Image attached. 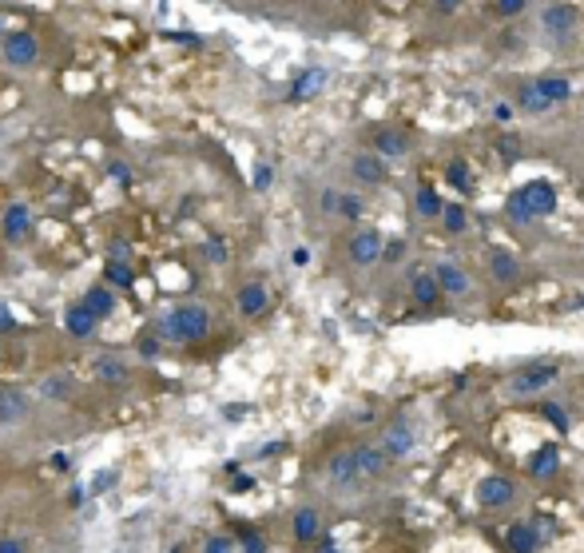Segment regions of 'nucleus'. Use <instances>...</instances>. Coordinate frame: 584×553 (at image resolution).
I'll return each instance as SVG.
<instances>
[{
	"mask_svg": "<svg viewBox=\"0 0 584 553\" xmlns=\"http://www.w3.org/2000/svg\"><path fill=\"white\" fill-rule=\"evenodd\" d=\"M207 331H211V315H207V307H199V303H183V307L167 310V315L159 319V334H167L175 343H199Z\"/></svg>",
	"mask_w": 584,
	"mask_h": 553,
	"instance_id": "nucleus-1",
	"label": "nucleus"
},
{
	"mask_svg": "<svg viewBox=\"0 0 584 553\" xmlns=\"http://www.w3.org/2000/svg\"><path fill=\"white\" fill-rule=\"evenodd\" d=\"M36 56H40V44L32 32H8L4 36V60L13 68H28V64H36Z\"/></svg>",
	"mask_w": 584,
	"mask_h": 553,
	"instance_id": "nucleus-2",
	"label": "nucleus"
},
{
	"mask_svg": "<svg viewBox=\"0 0 584 553\" xmlns=\"http://www.w3.org/2000/svg\"><path fill=\"white\" fill-rule=\"evenodd\" d=\"M557 378V367H552V362H536V367H524V370H517V374H513V394H536V390H545L548 382Z\"/></svg>",
	"mask_w": 584,
	"mask_h": 553,
	"instance_id": "nucleus-3",
	"label": "nucleus"
},
{
	"mask_svg": "<svg viewBox=\"0 0 584 553\" xmlns=\"http://www.w3.org/2000/svg\"><path fill=\"white\" fill-rule=\"evenodd\" d=\"M517 196H521V203L533 215H548V211L557 207V187L548 184V179H533V184L517 187Z\"/></svg>",
	"mask_w": 584,
	"mask_h": 553,
	"instance_id": "nucleus-4",
	"label": "nucleus"
},
{
	"mask_svg": "<svg viewBox=\"0 0 584 553\" xmlns=\"http://www.w3.org/2000/svg\"><path fill=\"white\" fill-rule=\"evenodd\" d=\"M541 25H545L548 36L557 40H569L572 32H576V13H572L569 4H548L545 16H541Z\"/></svg>",
	"mask_w": 584,
	"mask_h": 553,
	"instance_id": "nucleus-5",
	"label": "nucleus"
},
{
	"mask_svg": "<svg viewBox=\"0 0 584 553\" xmlns=\"http://www.w3.org/2000/svg\"><path fill=\"white\" fill-rule=\"evenodd\" d=\"M382 251H386V247H382V235L377 231H358L350 239V259L358 267H370L374 259H382Z\"/></svg>",
	"mask_w": 584,
	"mask_h": 553,
	"instance_id": "nucleus-6",
	"label": "nucleus"
},
{
	"mask_svg": "<svg viewBox=\"0 0 584 553\" xmlns=\"http://www.w3.org/2000/svg\"><path fill=\"white\" fill-rule=\"evenodd\" d=\"M513 498V482L509 478H485L477 486V502L481 505H505Z\"/></svg>",
	"mask_w": 584,
	"mask_h": 553,
	"instance_id": "nucleus-7",
	"label": "nucleus"
},
{
	"mask_svg": "<svg viewBox=\"0 0 584 553\" xmlns=\"http://www.w3.org/2000/svg\"><path fill=\"white\" fill-rule=\"evenodd\" d=\"M410 450H414V430H410L405 422H394V426L386 430V454L389 458H405Z\"/></svg>",
	"mask_w": 584,
	"mask_h": 553,
	"instance_id": "nucleus-8",
	"label": "nucleus"
},
{
	"mask_svg": "<svg viewBox=\"0 0 584 553\" xmlns=\"http://www.w3.org/2000/svg\"><path fill=\"white\" fill-rule=\"evenodd\" d=\"M354 466H358V478H377L382 466H386V454L374 450V446H358L354 450Z\"/></svg>",
	"mask_w": 584,
	"mask_h": 553,
	"instance_id": "nucleus-9",
	"label": "nucleus"
},
{
	"mask_svg": "<svg viewBox=\"0 0 584 553\" xmlns=\"http://www.w3.org/2000/svg\"><path fill=\"white\" fill-rule=\"evenodd\" d=\"M64 327H68V334H76V339H88V334L96 331V315H92L84 303H76V307L64 315Z\"/></svg>",
	"mask_w": 584,
	"mask_h": 553,
	"instance_id": "nucleus-10",
	"label": "nucleus"
},
{
	"mask_svg": "<svg viewBox=\"0 0 584 553\" xmlns=\"http://www.w3.org/2000/svg\"><path fill=\"white\" fill-rule=\"evenodd\" d=\"M438 283H441V291H450V295H465V291H469V275H465L461 267H453V263H441Z\"/></svg>",
	"mask_w": 584,
	"mask_h": 553,
	"instance_id": "nucleus-11",
	"label": "nucleus"
},
{
	"mask_svg": "<svg viewBox=\"0 0 584 553\" xmlns=\"http://www.w3.org/2000/svg\"><path fill=\"white\" fill-rule=\"evenodd\" d=\"M28 414V398L20 390H0V422H16Z\"/></svg>",
	"mask_w": 584,
	"mask_h": 553,
	"instance_id": "nucleus-12",
	"label": "nucleus"
},
{
	"mask_svg": "<svg viewBox=\"0 0 584 553\" xmlns=\"http://www.w3.org/2000/svg\"><path fill=\"white\" fill-rule=\"evenodd\" d=\"M28 227H32V215H28L25 203H13V207L4 211V235H8V239H20Z\"/></svg>",
	"mask_w": 584,
	"mask_h": 553,
	"instance_id": "nucleus-13",
	"label": "nucleus"
},
{
	"mask_svg": "<svg viewBox=\"0 0 584 553\" xmlns=\"http://www.w3.org/2000/svg\"><path fill=\"white\" fill-rule=\"evenodd\" d=\"M326 84V72L322 68H310V72H303L298 80H294V88H291V100H310L318 92V88Z\"/></svg>",
	"mask_w": 584,
	"mask_h": 553,
	"instance_id": "nucleus-14",
	"label": "nucleus"
},
{
	"mask_svg": "<svg viewBox=\"0 0 584 553\" xmlns=\"http://www.w3.org/2000/svg\"><path fill=\"white\" fill-rule=\"evenodd\" d=\"M239 310H243V315H263V310H267V291L258 283L243 287V291H239Z\"/></svg>",
	"mask_w": 584,
	"mask_h": 553,
	"instance_id": "nucleus-15",
	"label": "nucleus"
},
{
	"mask_svg": "<svg viewBox=\"0 0 584 553\" xmlns=\"http://www.w3.org/2000/svg\"><path fill=\"white\" fill-rule=\"evenodd\" d=\"M330 478L338 482V486H350V482H358V466H354V450H350V454H338V458H330Z\"/></svg>",
	"mask_w": 584,
	"mask_h": 553,
	"instance_id": "nucleus-16",
	"label": "nucleus"
},
{
	"mask_svg": "<svg viewBox=\"0 0 584 553\" xmlns=\"http://www.w3.org/2000/svg\"><path fill=\"white\" fill-rule=\"evenodd\" d=\"M84 307L96 315V319H108L111 315V307H116V299H111V291H104V287H92L84 295Z\"/></svg>",
	"mask_w": 584,
	"mask_h": 553,
	"instance_id": "nucleus-17",
	"label": "nucleus"
},
{
	"mask_svg": "<svg viewBox=\"0 0 584 553\" xmlns=\"http://www.w3.org/2000/svg\"><path fill=\"white\" fill-rule=\"evenodd\" d=\"M560 466V454H557V446H545V450H536L533 458H529V470H533L536 478H548L552 470Z\"/></svg>",
	"mask_w": 584,
	"mask_h": 553,
	"instance_id": "nucleus-18",
	"label": "nucleus"
},
{
	"mask_svg": "<svg viewBox=\"0 0 584 553\" xmlns=\"http://www.w3.org/2000/svg\"><path fill=\"white\" fill-rule=\"evenodd\" d=\"M405 148H410V139H405L402 132H377V151H382V156L398 160V156H405Z\"/></svg>",
	"mask_w": 584,
	"mask_h": 553,
	"instance_id": "nucleus-19",
	"label": "nucleus"
},
{
	"mask_svg": "<svg viewBox=\"0 0 584 553\" xmlns=\"http://www.w3.org/2000/svg\"><path fill=\"white\" fill-rule=\"evenodd\" d=\"M536 88H541V92L552 100V104H560V100L572 96V84H569V80H560V76H541V80H536Z\"/></svg>",
	"mask_w": 584,
	"mask_h": 553,
	"instance_id": "nucleus-20",
	"label": "nucleus"
},
{
	"mask_svg": "<svg viewBox=\"0 0 584 553\" xmlns=\"http://www.w3.org/2000/svg\"><path fill=\"white\" fill-rule=\"evenodd\" d=\"M489 263H493V275H497L501 283H513V279H517V259H513L509 251H501V247H497Z\"/></svg>",
	"mask_w": 584,
	"mask_h": 553,
	"instance_id": "nucleus-21",
	"label": "nucleus"
},
{
	"mask_svg": "<svg viewBox=\"0 0 584 553\" xmlns=\"http://www.w3.org/2000/svg\"><path fill=\"white\" fill-rule=\"evenodd\" d=\"M410 287H414V299L417 303H422V307H429V303H433V299H438V279H429V275H414V279H410Z\"/></svg>",
	"mask_w": 584,
	"mask_h": 553,
	"instance_id": "nucleus-22",
	"label": "nucleus"
},
{
	"mask_svg": "<svg viewBox=\"0 0 584 553\" xmlns=\"http://www.w3.org/2000/svg\"><path fill=\"white\" fill-rule=\"evenodd\" d=\"M517 104H521L524 111H545L548 104H552V100H548L536 84H529V88H521V92H517Z\"/></svg>",
	"mask_w": 584,
	"mask_h": 553,
	"instance_id": "nucleus-23",
	"label": "nucleus"
},
{
	"mask_svg": "<svg viewBox=\"0 0 584 553\" xmlns=\"http://www.w3.org/2000/svg\"><path fill=\"white\" fill-rule=\"evenodd\" d=\"M354 175H358V179H366V184H377V179H382V160L358 156V160H354Z\"/></svg>",
	"mask_w": 584,
	"mask_h": 553,
	"instance_id": "nucleus-24",
	"label": "nucleus"
},
{
	"mask_svg": "<svg viewBox=\"0 0 584 553\" xmlns=\"http://www.w3.org/2000/svg\"><path fill=\"white\" fill-rule=\"evenodd\" d=\"M294 533H298V541H310L318 533V517L314 510H298V517H294Z\"/></svg>",
	"mask_w": 584,
	"mask_h": 553,
	"instance_id": "nucleus-25",
	"label": "nucleus"
},
{
	"mask_svg": "<svg viewBox=\"0 0 584 553\" xmlns=\"http://www.w3.org/2000/svg\"><path fill=\"white\" fill-rule=\"evenodd\" d=\"M509 545H513V553H533L536 549V538L524 526H513L509 529Z\"/></svg>",
	"mask_w": 584,
	"mask_h": 553,
	"instance_id": "nucleus-26",
	"label": "nucleus"
},
{
	"mask_svg": "<svg viewBox=\"0 0 584 553\" xmlns=\"http://www.w3.org/2000/svg\"><path fill=\"white\" fill-rule=\"evenodd\" d=\"M96 374H99L104 382H120L127 370H123V362H116V358H99V362H96Z\"/></svg>",
	"mask_w": 584,
	"mask_h": 553,
	"instance_id": "nucleus-27",
	"label": "nucleus"
},
{
	"mask_svg": "<svg viewBox=\"0 0 584 553\" xmlns=\"http://www.w3.org/2000/svg\"><path fill=\"white\" fill-rule=\"evenodd\" d=\"M108 279H111V283H120V287H132L135 283L132 267H123L120 259H111V263H108Z\"/></svg>",
	"mask_w": 584,
	"mask_h": 553,
	"instance_id": "nucleus-28",
	"label": "nucleus"
},
{
	"mask_svg": "<svg viewBox=\"0 0 584 553\" xmlns=\"http://www.w3.org/2000/svg\"><path fill=\"white\" fill-rule=\"evenodd\" d=\"M417 211H422V215H441V203H438V196H433V191H429V187H422V191H417Z\"/></svg>",
	"mask_w": 584,
	"mask_h": 553,
	"instance_id": "nucleus-29",
	"label": "nucleus"
},
{
	"mask_svg": "<svg viewBox=\"0 0 584 553\" xmlns=\"http://www.w3.org/2000/svg\"><path fill=\"white\" fill-rule=\"evenodd\" d=\"M445 175H450V184L457 187V191H469V168H465L461 160H453V163H450V172H445Z\"/></svg>",
	"mask_w": 584,
	"mask_h": 553,
	"instance_id": "nucleus-30",
	"label": "nucleus"
},
{
	"mask_svg": "<svg viewBox=\"0 0 584 553\" xmlns=\"http://www.w3.org/2000/svg\"><path fill=\"white\" fill-rule=\"evenodd\" d=\"M505 207H509V215H513L517 223H529V219H533V211H529V207L521 203V196H517V191L509 196V203H505Z\"/></svg>",
	"mask_w": 584,
	"mask_h": 553,
	"instance_id": "nucleus-31",
	"label": "nucleus"
},
{
	"mask_svg": "<svg viewBox=\"0 0 584 553\" xmlns=\"http://www.w3.org/2000/svg\"><path fill=\"white\" fill-rule=\"evenodd\" d=\"M441 219H445L450 231H465V211L461 207H445V211H441Z\"/></svg>",
	"mask_w": 584,
	"mask_h": 553,
	"instance_id": "nucleus-32",
	"label": "nucleus"
},
{
	"mask_svg": "<svg viewBox=\"0 0 584 553\" xmlns=\"http://www.w3.org/2000/svg\"><path fill=\"white\" fill-rule=\"evenodd\" d=\"M338 211L342 215H346V219H358V215H362V199H354V196H346L338 203Z\"/></svg>",
	"mask_w": 584,
	"mask_h": 553,
	"instance_id": "nucleus-33",
	"label": "nucleus"
},
{
	"mask_svg": "<svg viewBox=\"0 0 584 553\" xmlns=\"http://www.w3.org/2000/svg\"><path fill=\"white\" fill-rule=\"evenodd\" d=\"M541 414H548V422H552L557 430H569V418H564V410H560V406H545Z\"/></svg>",
	"mask_w": 584,
	"mask_h": 553,
	"instance_id": "nucleus-34",
	"label": "nucleus"
},
{
	"mask_svg": "<svg viewBox=\"0 0 584 553\" xmlns=\"http://www.w3.org/2000/svg\"><path fill=\"white\" fill-rule=\"evenodd\" d=\"M497 13H501V16H513V13H524V0H497Z\"/></svg>",
	"mask_w": 584,
	"mask_h": 553,
	"instance_id": "nucleus-35",
	"label": "nucleus"
},
{
	"mask_svg": "<svg viewBox=\"0 0 584 553\" xmlns=\"http://www.w3.org/2000/svg\"><path fill=\"white\" fill-rule=\"evenodd\" d=\"M207 259H211V263H223V259H227V247H223L219 239H211V243H207Z\"/></svg>",
	"mask_w": 584,
	"mask_h": 553,
	"instance_id": "nucleus-36",
	"label": "nucleus"
},
{
	"mask_svg": "<svg viewBox=\"0 0 584 553\" xmlns=\"http://www.w3.org/2000/svg\"><path fill=\"white\" fill-rule=\"evenodd\" d=\"M203 553H231V541H227V538H211Z\"/></svg>",
	"mask_w": 584,
	"mask_h": 553,
	"instance_id": "nucleus-37",
	"label": "nucleus"
},
{
	"mask_svg": "<svg viewBox=\"0 0 584 553\" xmlns=\"http://www.w3.org/2000/svg\"><path fill=\"white\" fill-rule=\"evenodd\" d=\"M44 394H60V398H64L68 386H64V378H48V382H44Z\"/></svg>",
	"mask_w": 584,
	"mask_h": 553,
	"instance_id": "nucleus-38",
	"label": "nucleus"
},
{
	"mask_svg": "<svg viewBox=\"0 0 584 553\" xmlns=\"http://www.w3.org/2000/svg\"><path fill=\"white\" fill-rule=\"evenodd\" d=\"M0 553H25V541H16V538H4V541H0Z\"/></svg>",
	"mask_w": 584,
	"mask_h": 553,
	"instance_id": "nucleus-39",
	"label": "nucleus"
},
{
	"mask_svg": "<svg viewBox=\"0 0 584 553\" xmlns=\"http://www.w3.org/2000/svg\"><path fill=\"white\" fill-rule=\"evenodd\" d=\"M338 191H322V211H338Z\"/></svg>",
	"mask_w": 584,
	"mask_h": 553,
	"instance_id": "nucleus-40",
	"label": "nucleus"
},
{
	"mask_svg": "<svg viewBox=\"0 0 584 553\" xmlns=\"http://www.w3.org/2000/svg\"><path fill=\"white\" fill-rule=\"evenodd\" d=\"M139 355H144V358H155V355H159V343H155V339H144V343H139Z\"/></svg>",
	"mask_w": 584,
	"mask_h": 553,
	"instance_id": "nucleus-41",
	"label": "nucleus"
},
{
	"mask_svg": "<svg viewBox=\"0 0 584 553\" xmlns=\"http://www.w3.org/2000/svg\"><path fill=\"white\" fill-rule=\"evenodd\" d=\"M111 478H116V474H111V470H104V474H99V478H96V486H92V493L108 490V486H111Z\"/></svg>",
	"mask_w": 584,
	"mask_h": 553,
	"instance_id": "nucleus-42",
	"label": "nucleus"
},
{
	"mask_svg": "<svg viewBox=\"0 0 584 553\" xmlns=\"http://www.w3.org/2000/svg\"><path fill=\"white\" fill-rule=\"evenodd\" d=\"M111 179H120V184H127V179H132V172H127L123 163H111Z\"/></svg>",
	"mask_w": 584,
	"mask_h": 553,
	"instance_id": "nucleus-43",
	"label": "nucleus"
},
{
	"mask_svg": "<svg viewBox=\"0 0 584 553\" xmlns=\"http://www.w3.org/2000/svg\"><path fill=\"white\" fill-rule=\"evenodd\" d=\"M270 184V168H258L255 172V187H267Z\"/></svg>",
	"mask_w": 584,
	"mask_h": 553,
	"instance_id": "nucleus-44",
	"label": "nucleus"
},
{
	"mask_svg": "<svg viewBox=\"0 0 584 553\" xmlns=\"http://www.w3.org/2000/svg\"><path fill=\"white\" fill-rule=\"evenodd\" d=\"M8 327H13V315H8V307H4V303H0V331H8Z\"/></svg>",
	"mask_w": 584,
	"mask_h": 553,
	"instance_id": "nucleus-45",
	"label": "nucleus"
},
{
	"mask_svg": "<svg viewBox=\"0 0 584 553\" xmlns=\"http://www.w3.org/2000/svg\"><path fill=\"white\" fill-rule=\"evenodd\" d=\"M246 553H263V541H258V538H246Z\"/></svg>",
	"mask_w": 584,
	"mask_h": 553,
	"instance_id": "nucleus-46",
	"label": "nucleus"
},
{
	"mask_svg": "<svg viewBox=\"0 0 584 553\" xmlns=\"http://www.w3.org/2000/svg\"><path fill=\"white\" fill-rule=\"evenodd\" d=\"M457 4H461V0H438V8H445V13H450V8H457Z\"/></svg>",
	"mask_w": 584,
	"mask_h": 553,
	"instance_id": "nucleus-47",
	"label": "nucleus"
},
{
	"mask_svg": "<svg viewBox=\"0 0 584 553\" xmlns=\"http://www.w3.org/2000/svg\"><path fill=\"white\" fill-rule=\"evenodd\" d=\"M322 553H338V549H334V545H322Z\"/></svg>",
	"mask_w": 584,
	"mask_h": 553,
	"instance_id": "nucleus-48",
	"label": "nucleus"
},
{
	"mask_svg": "<svg viewBox=\"0 0 584 553\" xmlns=\"http://www.w3.org/2000/svg\"><path fill=\"white\" fill-rule=\"evenodd\" d=\"M0 40H4V20H0Z\"/></svg>",
	"mask_w": 584,
	"mask_h": 553,
	"instance_id": "nucleus-49",
	"label": "nucleus"
}]
</instances>
